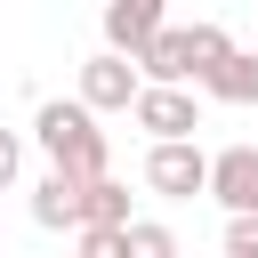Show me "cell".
Listing matches in <instances>:
<instances>
[{
    "label": "cell",
    "mask_w": 258,
    "mask_h": 258,
    "mask_svg": "<svg viewBox=\"0 0 258 258\" xmlns=\"http://www.w3.org/2000/svg\"><path fill=\"white\" fill-rule=\"evenodd\" d=\"M129 113H137L145 137H194V129H202V105L185 97V81H145V89L129 97Z\"/></svg>",
    "instance_id": "277c9868"
},
{
    "label": "cell",
    "mask_w": 258,
    "mask_h": 258,
    "mask_svg": "<svg viewBox=\"0 0 258 258\" xmlns=\"http://www.w3.org/2000/svg\"><path fill=\"white\" fill-rule=\"evenodd\" d=\"M137 73H145V81H194V64H185V24H161V32L137 48Z\"/></svg>",
    "instance_id": "9c48e42d"
},
{
    "label": "cell",
    "mask_w": 258,
    "mask_h": 258,
    "mask_svg": "<svg viewBox=\"0 0 258 258\" xmlns=\"http://www.w3.org/2000/svg\"><path fill=\"white\" fill-rule=\"evenodd\" d=\"M177 234L169 226H145V218H121V258H169Z\"/></svg>",
    "instance_id": "7c38bea8"
},
{
    "label": "cell",
    "mask_w": 258,
    "mask_h": 258,
    "mask_svg": "<svg viewBox=\"0 0 258 258\" xmlns=\"http://www.w3.org/2000/svg\"><path fill=\"white\" fill-rule=\"evenodd\" d=\"M32 226H48V234H73V226H81V177H73V169L48 161V177L32 185Z\"/></svg>",
    "instance_id": "8992f818"
},
{
    "label": "cell",
    "mask_w": 258,
    "mask_h": 258,
    "mask_svg": "<svg viewBox=\"0 0 258 258\" xmlns=\"http://www.w3.org/2000/svg\"><path fill=\"white\" fill-rule=\"evenodd\" d=\"M202 194H218L226 210H258V145H226L210 161V185Z\"/></svg>",
    "instance_id": "5b68a950"
},
{
    "label": "cell",
    "mask_w": 258,
    "mask_h": 258,
    "mask_svg": "<svg viewBox=\"0 0 258 258\" xmlns=\"http://www.w3.org/2000/svg\"><path fill=\"white\" fill-rule=\"evenodd\" d=\"M129 218V194L97 169V177H81V226H121Z\"/></svg>",
    "instance_id": "30bf717a"
},
{
    "label": "cell",
    "mask_w": 258,
    "mask_h": 258,
    "mask_svg": "<svg viewBox=\"0 0 258 258\" xmlns=\"http://www.w3.org/2000/svg\"><path fill=\"white\" fill-rule=\"evenodd\" d=\"M226 48H234V32H226V24H185V64H194V81H202Z\"/></svg>",
    "instance_id": "8fae6325"
},
{
    "label": "cell",
    "mask_w": 258,
    "mask_h": 258,
    "mask_svg": "<svg viewBox=\"0 0 258 258\" xmlns=\"http://www.w3.org/2000/svg\"><path fill=\"white\" fill-rule=\"evenodd\" d=\"M226 250H234V258H258V210H234V226H226Z\"/></svg>",
    "instance_id": "4fadbf2b"
},
{
    "label": "cell",
    "mask_w": 258,
    "mask_h": 258,
    "mask_svg": "<svg viewBox=\"0 0 258 258\" xmlns=\"http://www.w3.org/2000/svg\"><path fill=\"white\" fill-rule=\"evenodd\" d=\"M145 185L169 194V202H194V194L210 185V153H202L194 137H153V153H145Z\"/></svg>",
    "instance_id": "7a4b0ae2"
},
{
    "label": "cell",
    "mask_w": 258,
    "mask_h": 258,
    "mask_svg": "<svg viewBox=\"0 0 258 258\" xmlns=\"http://www.w3.org/2000/svg\"><path fill=\"white\" fill-rule=\"evenodd\" d=\"M16 169H24V137L0 129V185H16Z\"/></svg>",
    "instance_id": "9a60e30c"
},
{
    "label": "cell",
    "mask_w": 258,
    "mask_h": 258,
    "mask_svg": "<svg viewBox=\"0 0 258 258\" xmlns=\"http://www.w3.org/2000/svg\"><path fill=\"white\" fill-rule=\"evenodd\" d=\"M161 24H169L161 0H105V48H129V56H137Z\"/></svg>",
    "instance_id": "52a82bcc"
},
{
    "label": "cell",
    "mask_w": 258,
    "mask_h": 258,
    "mask_svg": "<svg viewBox=\"0 0 258 258\" xmlns=\"http://www.w3.org/2000/svg\"><path fill=\"white\" fill-rule=\"evenodd\" d=\"M89 258H121V226H73Z\"/></svg>",
    "instance_id": "5bb4252c"
},
{
    "label": "cell",
    "mask_w": 258,
    "mask_h": 258,
    "mask_svg": "<svg viewBox=\"0 0 258 258\" xmlns=\"http://www.w3.org/2000/svg\"><path fill=\"white\" fill-rule=\"evenodd\" d=\"M202 89H210L218 105H258V56H250V48H226V56L202 73Z\"/></svg>",
    "instance_id": "ba28073f"
},
{
    "label": "cell",
    "mask_w": 258,
    "mask_h": 258,
    "mask_svg": "<svg viewBox=\"0 0 258 258\" xmlns=\"http://www.w3.org/2000/svg\"><path fill=\"white\" fill-rule=\"evenodd\" d=\"M137 89H145V73H137L129 48H97V56L81 64V105H97V113H129Z\"/></svg>",
    "instance_id": "3957f363"
},
{
    "label": "cell",
    "mask_w": 258,
    "mask_h": 258,
    "mask_svg": "<svg viewBox=\"0 0 258 258\" xmlns=\"http://www.w3.org/2000/svg\"><path fill=\"white\" fill-rule=\"evenodd\" d=\"M32 137H40V153L56 161V169H73V177H97L105 161H113V145H105V129H97V105H64V97H48L40 113H32Z\"/></svg>",
    "instance_id": "6da1fadb"
}]
</instances>
